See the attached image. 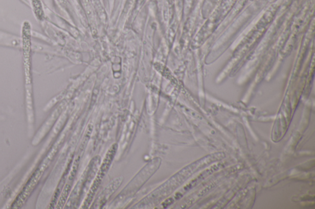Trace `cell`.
<instances>
[{
    "label": "cell",
    "instance_id": "6da1fadb",
    "mask_svg": "<svg viewBox=\"0 0 315 209\" xmlns=\"http://www.w3.org/2000/svg\"><path fill=\"white\" fill-rule=\"evenodd\" d=\"M161 163L162 160L160 158H156L151 160V162L144 166V168L133 178L131 182L128 185V186L123 190V192L119 196L120 198L123 199L125 198V197L131 196L135 192H137L149 179L151 175L155 173L160 165H161Z\"/></svg>",
    "mask_w": 315,
    "mask_h": 209
},
{
    "label": "cell",
    "instance_id": "7a4b0ae2",
    "mask_svg": "<svg viewBox=\"0 0 315 209\" xmlns=\"http://www.w3.org/2000/svg\"><path fill=\"white\" fill-rule=\"evenodd\" d=\"M118 144H114L111 145V147L109 148L107 154L102 162L101 168H100L98 175H97L95 180H94L93 184L91 190L93 192H97L101 184L103 178H104L106 174L107 173L109 168H110L112 161L114 159L115 154L117 153L118 150Z\"/></svg>",
    "mask_w": 315,
    "mask_h": 209
},
{
    "label": "cell",
    "instance_id": "3957f363",
    "mask_svg": "<svg viewBox=\"0 0 315 209\" xmlns=\"http://www.w3.org/2000/svg\"><path fill=\"white\" fill-rule=\"evenodd\" d=\"M124 178L120 177L112 181V182L108 185L103 191L101 195L99 196L97 202V204H99V206H101L107 202V200L111 196L112 194L119 188L121 184H122Z\"/></svg>",
    "mask_w": 315,
    "mask_h": 209
},
{
    "label": "cell",
    "instance_id": "277c9868",
    "mask_svg": "<svg viewBox=\"0 0 315 209\" xmlns=\"http://www.w3.org/2000/svg\"><path fill=\"white\" fill-rule=\"evenodd\" d=\"M71 190V186L70 184L66 185L63 189L61 196H60L57 208H62L68 199L70 191Z\"/></svg>",
    "mask_w": 315,
    "mask_h": 209
},
{
    "label": "cell",
    "instance_id": "5b68a950",
    "mask_svg": "<svg viewBox=\"0 0 315 209\" xmlns=\"http://www.w3.org/2000/svg\"><path fill=\"white\" fill-rule=\"evenodd\" d=\"M94 126L92 124H89L88 126L87 127L86 132L85 133V135H84L82 143H81V148L84 149V148L86 147L87 142H88L91 136H92V133L93 131Z\"/></svg>",
    "mask_w": 315,
    "mask_h": 209
}]
</instances>
